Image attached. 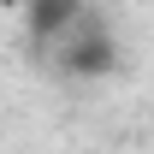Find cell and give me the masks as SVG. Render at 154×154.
<instances>
[{
    "label": "cell",
    "mask_w": 154,
    "mask_h": 154,
    "mask_svg": "<svg viewBox=\"0 0 154 154\" xmlns=\"http://www.w3.org/2000/svg\"><path fill=\"white\" fill-rule=\"evenodd\" d=\"M24 6H30V42L36 48H54L83 18V0H24Z\"/></svg>",
    "instance_id": "cell-2"
},
{
    "label": "cell",
    "mask_w": 154,
    "mask_h": 154,
    "mask_svg": "<svg viewBox=\"0 0 154 154\" xmlns=\"http://www.w3.org/2000/svg\"><path fill=\"white\" fill-rule=\"evenodd\" d=\"M54 48H59V65H65L71 77H101V71H113V59H119L113 54V36L101 30V18L89 12V6H83V18H77Z\"/></svg>",
    "instance_id": "cell-1"
},
{
    "label": "cell",
    "mask_w": 154,
    "mask_h": 154,
    "mask_svg": "<svg viewBox=\"0 0 154 154\" xmlns=\"http://www.w3.org/2000/svg\"><path fill=\"white\" fill-rule=\"evenodd\" d=\"M0 6H24V0H0Z\"/></svg>",
    "instance_id": "cell-3"
}]
</instances>
